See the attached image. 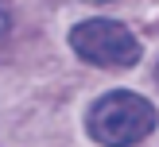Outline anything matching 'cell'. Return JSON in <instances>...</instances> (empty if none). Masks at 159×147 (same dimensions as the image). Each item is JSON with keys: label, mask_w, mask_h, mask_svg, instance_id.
Instances as JSON below:
<instances>
[{"label": "cell", "mask_w": 159, "mask_h": 147, "mask_svg": "<svg viewBox=\"0 0 159 147\" xmlns=\"http://www.w3.org/2000/svg\"><path fill=\"white\" fill-rule=\"evenodd\" d=\"M70 46L78 58L93 62V66H132L140 58V43L124 23L113 19H85L70 31Z\"/></svg>", "instance_id": "2"}, {"label": "cell", "mask_w": 159, "mask_h": 147, "mask_svg": "<svg viewBox=\"0 0 159 147\" xmlns=\"http://www.w3.org/2000/svg\"><path fill=\"white\" fill-rule=\"evenodd\" d=\"M155 77H159V66H155Z\"/></svg>", "instance_id": "3"}, {"label": "cell", "mask_w": 159, "mask_h": 147, "mask_svg": "<svg viewBox=\"0 0 159 147\" xmlns=\"http://www.w3.org/2000/svg\"><path fill=\"white\" fill-rule=\"evenodd\" d=\"M155 132V105H148L140 93H105L89 108V136L105 147H132Z\"/></svg>", "instance_id": "1"}]
</instances>
